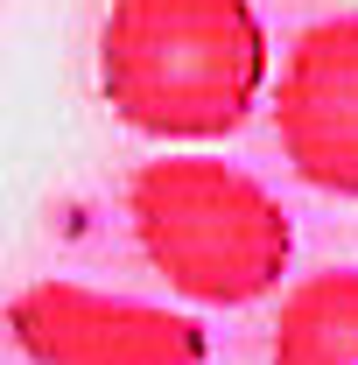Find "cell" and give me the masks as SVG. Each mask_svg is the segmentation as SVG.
Segmentation results:
<instances>
[{
  "instance_id": "obj_1",
  "label": "cell",
  "mask_w": 358,
  "mask_h": 365,
  "mask_svg": "<svg viewBox=\"0 0 358 365\" xmlns=\"http://www.w3.org/2000/svg\"><path fill=\"white\" fill-rule=\"evenodd\" d=\"M98 91L148 140L239 134L267 91L253 0H113L98 21Z\"/></svg>"
},
{
  "instance_id": "obj_2",
  "label": "cell",
  "mask_w": 358,
  "mask_h": 365,
  "mask_svg": "<svg viewBox=\"0 0 358 365\" xmlns=\"http://www.w3.org/2000/svg\"><path fill=\"white\" fill-rule=\"evenodd\" d=\"M127 218L176 295L204 309L267 302L295 260V225L260 176L218 155H155L127 182Z\"/></svg>"
},
{
  "instance_id": "obj_3",
  "label": "cell",
  "mask_w": 358,
  "mask_h": 365,
  "mask_svg": "<svg viewBox=\"0 0 358 365\" xmlns=\"http://www.w3.org/2000/svg\"><path fill=\"white\" fill-rule=\"evenodd\" d=\"M7 337L29 365H204V323L85 281H29L7 302Z\"/></svg>"
},
{
  "instance_id": "obj_4",
  "label": "cell",
  "mask_w": 358,
  "mask_h": 365,
  "mask_svg": "<svg viewBox=\"0 0 358 365\" xmlns=\"http://www.w3.org/2000/svg\"><path fill=\"white\" fill-rule=\"evenodd\" d=\"M274 134L288 169L323 197H358V14L310 21L274 85Z\"/></svg>"
},
{
  "instance_id": "obj_5",
  "label": "cell",
  "mask_w": 358,
  "mask_h": 365,
  "mask_svg": "<svg viewBox=\"0 0 358 365\" xmlns=\"http://www.w3.org/2000/svg\"><path fill=\"white\" fill-rule=\"evenodd\" d=\"M274 365H358V267L302 274L281 295Z\"/></svg>"
}]
</instances>
